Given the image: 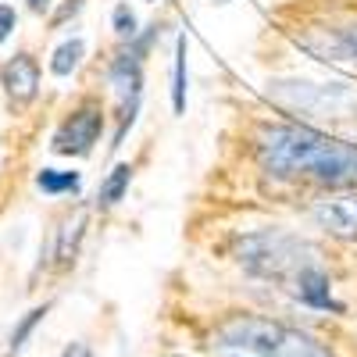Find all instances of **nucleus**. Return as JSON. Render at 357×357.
I'll return each mask as SVG.
<instances>
[{
	"label": "nucleus",
	"instance_id": "nucleus-1",
	"mask_svg": "<svg viewBox=\"0 0 357 357\" xmlns=\"http://www.w3.org/2000/svg\"><path fill=\"white\" fill-rule=\"evenodd\" d=\"M264 175L282 183H318L333 190H357V143L325 136L311 126H264L254 139Z\"/></svg>",
	"mask_w": 357,
	"mask_h": 357
},
{
	"label": "nucleus",
	"instance_id": "nucleus-2",
	"mask_svg": "<svg viewBox=\"0 0 357 357\" xmlns=\"http://www.w3.org/2000/svg\"><path fill=\"white\" fill-rule=\"evenodd\" d=\"M222 350H247L254 357H336L329 347H321L314 336L293 329V325L257 318V314H232L215 333Z\"/></svg>",
	"mask_w": 357,
	"mask_h": 357
},
{
	"label": "nucleus",
	"instance_id": "nucleus-3",
	"mask_svg": "<svg viewBox=\"0 0 357 357\" xmlns=\"http://www.w3.org/2000/svg\"><path fill=\"white\" fill-rule=\"evenodd\" d=\"M232 257L240 261L250 275L272 279L282 289H289L293 279L301 275L307 264H318V250L311 243H304L301 236L282 232V229H261V232L236 236Z\"/></svg>",
	"mask_w": 357,
	"mask_h": 357
},
{
	"label": "nucleus",
	"instance_id": "nucleus-4",
	"mask_svg": "<svg viewBox=\"0 0 357 357\" xmlns=\"http://www.w3.org/2000/svg\"><path fill=\"white\" fill-rule=\"evenodd\" d=\"M100 132H104V107L97 100H82L61 122V129L54 132V151L82 158V154L93 151V143L100 139Z\"/></svg>",
	"mask_w": 357,
	"mask_h": 357
},
{
	"label": "nucleus",
	"instance_id": "nucleus-5",
	"mask_svg": "<svg viewBox=\"0 0 357 357\" xmlns=\"http://www.w3.org/2000/svg\"><path fill=\"white\" fill-rule=\"evenodd\" d=\"M311 218L318 229H325L336 240L357 243V190H343L333 193L311 207Z\"/></svg>",
	"mask_w": 357,
	"mask_h": 357
},
{
	"label": "nucleus",
	"instance_id": "nucleus-6",
	"mask_svg": "<svg viewBox=\"0 0 357 357\" xmlns=\"http://www.w3.org/2000/svg\"><path fill=\"white\" fill-rule=\"evenodd\" d=\"M0 82H4L8 97L18 107H25L29 100L36 97V89H40V65H36V57L33 54H15L11 61L4 65V72H0Z\"/></svg>",
	"mask_w": 357,
	"mask_h": 357
},
{
	"label": "nucleus",
	"instance_id": "nucleus-7",
	"mask_svg": "<svg viewBox=\"0 0 357 357\" xmlns=\"http://www.w3.org/2000/svg\"><path fill=\"white\" fill-rule=\"evenodd\" d=\"M129 183H132V165H114V168L107 172V178L100 183V190H97V207H100V211L114 207L118 200H126Z\"/></svg>",
	"mask_w": 357,
	"mask_h": 357
},
{
	"label": "nucleus",
	"instance_id": "nucleus-8",
	"mask_svg": "<svg viewBox=\"0 0 357 357\" xmlns=\"http://www.w3.org/2000/svg\"><path fill=\"white\" fill-rule=\"evenodd\" d=\"M82 229H86V211H75V218H68L61 225V232H57L54 247H57V264H61V268H68L75 261V247L82 240Z\"/></svg>",
	"mask_w": 357,
	"mask_h": 357
},
{
	"label": "nucleus",
	"instance_id": "nucleus-9",
	"mask_svg": "<svg viewBox=\"0 0 357 357\" xmlns=\"http://www.w3.org/2000/svg\"><path fill=\"white\" fill-rule=\"evenodd\" d=\"M172 111H186V36L175 40V65H172Z\"/></svg>",
	"mask_w": 357,
	"mask_h": 357
},
{
	"label": "nucleus",
	"instance_id": "nucleus-10",
	"mask_svg": "<svg viewBox=\"0 0 357 357\" xmlns=\"http://www.w3.org/2000/svg\"><path fill=\"white\" fill-rule=\"evenodd\" d=\"M36 186H40L43 193H50V197H57V193H79V186H82V175H79V172H57V168H43V172L36 175Z\"/></svg>",
	"mask_w": 357,
	"mask_h": 357
},
{
	"label": "nucleus",
	"instance_id": "nucleus-11",
	"mask_svg": "<svg viewBox=\"0 0 357 357\" xmlns=\"http://www.w3.org/2000/svg\"><path fill=\"white\" fill-rule=\"evenodd\" d=\"M82 54H86V43H82V40L61 43V47L54 50V57H50V72H54V75H72V72L79 68V61H82Z\"/></svg>",
	"mask_w": 357,
	"mask_h": 357
},
{
	"label": "nucleus",
	"instance_id": "nucleus-12",
	"mask_svg": "<svg viewBox=\"0 0 357 357\" xmlns=\"http://www.w3.org/2000/svg\"><path fill=\"white\" fill-rule=\"evenodd\" d=\"M47 311H50L47 304H43V307H33V311H29V314H25V318L18 321V329L11 333V354H18V350L25 347V340L33 336V329H36V325H40V321L47 318Z\"/></svg>",
	"mask_w": 357,
	"mask_h": 357
},
{
	"label": "nucleus",
	"instance_id": "nucleus-13",
	"mask_svg": "<svg viewBox=\"0 0 357 357\" xmlns=\"http://www.w3.org/2000/svg\"><path fill=\"white\" fill-rule=\"evenodd\" d=\"M111 29H114V36H122V40H132L139 33V29H136V15H132L129 4H118L111 11Z\"/></svg>",
	"mask_w": 357,
	"mask_h": 357
},
{
	"label": "nucleus",
	"instance_id": "nucleus-14",
	"mask_svg": "<svg viewBox=\"0 0 357 357\" xmlns=\"http://www.w3.org/2000/svg\"><path fill=\"white\" fill-rule=\"evenodd\" d=\"M18 25V15H15V8H8V4H0V43H4L8 36H11V29Z\"/></svg>",
	"mask_w": 357,
	"mask_h": 357
},
{
	"label": "nucleus",
	"instance_id": "nucleus-15",
	"mask_svg": "<svg viewBox=\"0 0 357 357\" xmlns=\"http://www.w3.org/2000/svg\"><path fill=\"white\" fill-rule=\"evenodd\" d=\"M343 47H347V54H350V57H357V25L343 29Z\"/></svg>",
	"mask_w": 357,
	"mask_h": 357
},
{
	"label": "nucleus",
	"instance_id": "nucleus-16",
	"mask_svg": "<svg viewBox=\"0 0 357 357\" xmlns=\"http://www.w3.org/2000/svg\"><path fill=\"white\" fill-rule=\"evenodd\" d=\"M79 8H82V0H72V4H65L61 11H57V15H54V25H61V22H65L68 15H75Z\"/></svg>",
	"mask_w": 357,
	"mask_h": 357
},
{
	"label": "nucleus",
	"instance_id": "nucleus-17",
	"mask_svg": "<svg viewBox=\"0 0 357 357\" xmlns=\"http://www.w3.org/2000/svg\"><path fill=\"white\" fill-rule=\"evenodd\" d=\"M61 357H93V354H89V347L86 343H72V347H65V354Z\"/></svg>",
	"mask_w": 357,
	"mask_h": 357
},
{
	"label": "nucleus",
	"instance_id": "nucleus-18",
	"mask_svg": "<svg viewBox=\"0 0 357 357\" xmlns=\"http://www.w3.org/2000/svg\"><path fill=\"white\" fill-rule=\"evenodd\" d=\"M29 8H33V11H47L50 0H29Z\"/></svg>",
	"mask_w": 357,
	"mask_h": 357
},
{
	"label": "nucleus",
	"instance_id": "nucleus-19",
	"mask_svg": "<svg viewBox=\"0 0 357 357\" xmlns=\"http://www.w3.org/2000/svg\"><path fill=\"white\" fill-rule=\"evenodd\" d=\"M146 4H158V0H146Z\"/></svg>",
	"mask_w": 357,
	"mask_h": 357
},
{
	"label": "nucleus",
	"instance_id": "nucleus-20",
	"mask_svg": "<svg viewBox=\"0 0 357 357\" xmlns=\"http://www.w3.org/2000/svg\"><path fill=\"white\" fill-rule=\"evenodd\" d=\"M215 4H225V0H215Z\"/></svg>",
	"mask_w": 357,
	"mask_h": 357
},
{
	"label": "nucleus",
	"instance_id": "nucleus-21",
	"mask_svg": "<svg viewBox=\"0 0 357 357\" xmlns=\"http://www.w3.org/2000/svg\"><path fill=\"white\" fill-rule=\"evenodd\" d=\"M172 357H178V354H172Z\"/></svg>",
	"mask_w": 357,
	"mask_h": 357
}]
</instances>
